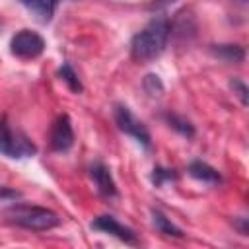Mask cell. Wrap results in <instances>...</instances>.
<instances>
[{
    "label": "cell",
    "instance_id": "obj_1",
    "mask_svg": "<svg viewBox=\"0 0 249 249\" xmlns=\"http://www.w3.org/2000/svg\"><path fill=\"white\" fill-rule=\"evenodd\" d=\"M169 37V21L165 18H154L138 31L130 41V54L138 62H152L161 54Z\"/></svg>",
    "mask_w": 249,
    "mask_h": 249
},
{
    "label": "cell",
    "instance_id": "obj_2",
    "mask_svg": "<svg viewBox=\"0 0 249 249\" xmlns=\"http://www.w3.org/2000/svg\"><path fill=\"white\" fill-rule=\"evenodd\" d=\"M4 216L8 218V222L33 231L53 230L60 224V218L56 212L43 206H31V204H12L10 208H6Z\"/></svg>",
    "mask_w": 249,
    "mask_h": 249
},
{
    "label": "cell",
    "instance_id": "obj_3",
    "mask_svg": "<svg viewBox=\"0 0 249 249\" xmlns=\"http://www.w3.org/2000/svg\"><path fill=\"white\" fill-rule=\"evenodd\" d=\"M37 146L18 128H14L6 119L0 121V154L21 160V158H31L35 156Z\"/></svg>",
    "mask_w": 249,
    "mask_h": 249
},
{
    "label": "cell",
    "instance_id": "obj_4",
    "mask_svg": "<svg viewBox=\"0 0 249 249\" xmlns=\"http://www.w3.org/2000/svg\"><path fill=\"white\" fill-rule=\"evenodd\" d=\"M10 51L18 58H37L45 51V39L31 29H21L12 37Z\"/></svg>",
    "mask_w": 249,
    "mask_h": 249
},
{
    "label": "cell",
    "instance_id": "obj_5",
    "mask_svg": "<svg viewBox=\"0 0 249 249\" xmlns=\"http://www.w3.org/2000/svg\"><path fill=\"white\" fill-rule=\"evenodd\" d=\"M113 117H115V123L119 124V128L123 132H126L128 136H132L138 144H142L144 148H150V134L146 130V126L130 113V109L123 103H117L115 109H113Z\"/></svg>",
    "mask_w": 249,
    "mask_h": 249
},
{
    "label": "cell",
    "instance_id": "obj_6",
    "mask_svg": "<svg viewBox=\"0 0 249 249\" xmlns=\"http://www.w3.org/2000/svg\"><path fill=\"white\" fill-rule=\"evenodd\" d=\"M51 148L54 152H66L72 148L74 144V130H72V123L68 119V115H60L56 117V121L51 126Z\"/></svg>",
    "mask_w": 249,
    "mask_h": 249
},
{
    "label": "cell",
    "instance_id": "obj_7",
    "mask_svg": "<svg viewBox=\"0 0 249 249\" xmlns=\"http://www.w3.org/2000/svg\"><path fill=\"white\" fill-rule=\"evenodd\" d=\"M91 230H97V231H103V233H111V235L119 237V239L124 241V243H130V245L136 243V233H134L130 228L123 226L121 222H117L113 216H107V214L97 216V218L91 222Z\"/></svg>",
    "mask_w": 249,
    "mask_h": 249
},
{
    "label": "cell",
    "instance_id": "obj_8",
    "mask_svg": "<svg viewBox=\"0 0 249 249\" xmlns=\"http://www.w3.org/2000/svg\"><path fill=\"white\" fill-rule=\"evenodd\" d=\"M89 177H91L93 185L97 187L99 195H103V196H107V198H111V196L117 195L115 181H113V177H111V173H109V167H107L105 163L93 161V163L89 165Z\"/></svg>",
    "mask_w": 249,
    "mask_h": 249
},
{
    "label": "cell",
    "instance_id": "obj_9",
    "mask_svg": "<svg viewBox=\"0 0 249 249\" xmlns=\"http://www.w3.org/2000/svg\"><path fill=\"white\" fill-rule=\"evenodd\" d=\"M187 171H189L191 177H195V179H198V181H202V183H208V185H218V183L222 181L220 173H218L214 167H210L208 163L200 161V160L191 161L189 167H187Z\"/></svg>",
    "mask_w": 249,
    "mask_h": 249
},
{
    "label": "cell",
    "instance_id": "obj_10",
    "mask_svg": "<svg viewBox=\"0 0 249 249\" xmlns=\"http://www.w3.org/2000/svg\"><path fill=\"white\" fill-rule=\"evenodd\" d=\"M21 4L27 10H31L39 21H49L53 18L56 0H21Z\"/></svg>",
    "mask_w": 249,
    "mask_h": 249
},
{
    "label": "cell",
    "instance_id": "obj_11",
    "mask_svg": "<svg viewBox=\"0 0 249 249\" xmlns=\"http://www.w3.org/2000/svg\"><path fill=\"white\" fill-rule=\"evenodd\" d=\"M152 218H154V226H156L161 233L173 235V237H181V235H183V231H181L175 224H171V220H169L161 210H152Z\"/></svg>",
    "mask_w": 249,
    "mask_h": 249
},
{
    "label": "cell",
    "instance_id": "obj_12",
    "mask_svg": "<svg viewBox=\"0 0 249 249\" xmlns=\"http://www.w3.org/2000/svg\"><path fill=\"white\" fill-rule=\"evenodd\" d=\"M165 121L169 123L171 128H175V130L181 132L183 136H187V138H193V136H195V128H193V124H191L185 117H179V115H165Z\"/></svg>",
    "mask_w": 249,
    "mask_h": 249
},
{
    "label": "cell",
    "instance_id": "obj_13",
    "mask_svg": "<svg viewBox=\"0 0 249 249\" xmlns=\"http://www.w3.org/2000/svg\"><path fill=\"white\" fill-rule=\"evenodd\" d=\"M58 76L66 82V86H68L72 91H76V93H80V91H82V84H80V80H78L76 72L72 70V66H70L68 62H64V64L58 68Z\"/></svg>",
    "mask_w": 249,
    "mask_h": 249
},
{
    "label": "cell",
    "instance_id": "obj_14",
    "mask_svg": "<svg viewBox=\"0 0 249 249\" xmlns=\"http://www.w3.org/2000/svg\"><path fill=\"white\" fill-rule=\"evenodd\" d=\"M144 89H146L152 97H158V95H161V91H163V84L160 82V78H158L156 74H148V76L144 78Z\"/></svg>",
    "mask_w": 249,
    "mask_h": 249
},
{
    "label": "cell",
    "instance_id": "obj_15",
    "mask_svg": "<svg viewBox=\"0 0 249 249\" xmlns=\"http://www.w3.org/2000/svg\"><path fill=\"white\" fill-rule=\"evenodd\" d=\"M173 179H175V173H173V169L156 167V169H154V173H152V181H154V185H156V187H161L163 183H167V181H173Z\"/></svg>",
    "mask_w": 249,
    "mask_h": 249
},
{
    "label": "cell",
    "instance_id": "obj_16",
    "mask_svg": "<svg viewBox=\"0 0 249 249\" xmlns=\"http://www.w3.org/2000/svg\"><path fill=\"white\" fill-rule=\"evenodd\" d=\"M220 56H228L230 60H241L243 58V51L235 45H222L218 51H216Z\"/></svg>",
    "mask_w": 249,
    "mask_h": 249
},
{
    "label": "cell",
    "instance_id": "obj_17",
    "mask_svg": "<svg viewBox=\"0 0 249 249\" xmlns=\"http://www.w3.org/2000/svg\"><path fill=\"white\" fill-rule=\"evenodd\" d=\"M231 88L237 91V95H239L241 103L245 105V103H247V88H245V84H241L239 80H231Z\"/></svg>",
    "mask_w": 249,
    "mask_h": 249
},
{
    "label": "cell",
    "instance_id": "obj_18",
    "mask_svg": "<svg viewBox=\"0 0 249 249\" xmlns=\"http://www.w3.org/2000/svg\"><path fill=\"white\" fill-rule=\"evenodd\" d=\"M6 196L16 198V196H19V193L18 191H8V189H0V198H6Z\"/></svg>",
    "mask_w": 249,
    "mask_h": 249
}]
</instances>
